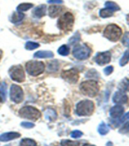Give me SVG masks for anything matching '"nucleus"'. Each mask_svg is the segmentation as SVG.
<instances>
[{"label":"nucleus","instance_id":"6e6552de","mask_svg":"<svg viewBox=\"0 0 129 146\" xmlns=\"http://www.w3.org/2000/svg\"><path fill=\"white\" fill-rule=\"evenodd\" d=\"M11 79L18 82H22L25 80V74L21 66H12L9 71Z\"/></svg>","mask_w":129,"mask_h":146},{"label":"nucleus","instance_id":"c9c22d12","mask_svg":"<svg viewBox=\"0 0 129 146\" xmlns=\"http://www.w3.org/2000/svg\"><path fill=\"white\" fill-rule=\"evenodd\" d=\"M21 125L23 126L24 128H26V129H30V128L34 127V123H30V122H23V123H21Z\"/></svg>","mask_w":129,"mask_h":146},{"label":"nucleus","instance_id":"a211bd4d","mask_svg":"<svg viewBox=\"0 0 129 146\" xmlns=\"http://www.w3.org/2000/svg\"><path fill=\"white\" fill-rule=\"evenodd\" d=\"M24 18V15L22 12H19V11H16L12 14L11 18V21L14 24H18L20 23L21 21Z\"/></svg>","mask_w":129,"mask_h":146},{"label":"nucleus","instance_id":"bb28decb","mask_svg":"<svg viewBox=\"0 0 129 146\" xmlns=\"http://www.w3.org/2000/svg\"><path fill=\"white\" fill-rule=\"evenodd\" d=\"M105 5H106V6H107V9H110V10H112V11H118V10L120 9V8H119V6H118V5L113 2H107Z\"/></svg>","mask_w":129,"mask_h":146},{"label":"nucleus","instance_id":"473e14b6","mask_svg":"<svg viewBox=\"0 0 129 146\" xmlns=\"http://www.w3.org/2000/svg\"><path fill=\"white\" fill-rule=\"evenodd\" d=\"M82 135H83V132L79 131V130H75L71 133V136L74 139H78L80 137H81Z\"/></svg>","mask_w":129,"mask_h":146},{"label":"nucleus","instance_id":"1a4fd4ad","mask_svg":"<svg viewBox=\"0 0 129 146\" xmlns=\"http://www.w3.org/2000/svg\"><path fill=\"white\" fill-rule=\"evenodd\" d=\"M10 98L16 104L21 102L24 99V92L21 88L17 84H12L10 88Z\"/></svg>","mask_w":129,"mask_h":146},{"label":"nucleus","instance_id":"4c0bfd02","mask_svg":"<svg viewBox=\"0 0 129 146\" xmlns=\"http://www.w3.org/2000/svg\"><path fill=\"white\" fill-rule=\"evenodd\" d=\"M63 1L62 0H48V3H54V4H61Z\"/></svg>","mask_w":129,"mask_h":146},{"label":"nucleus","instance_id":"cd10ccee","mask_svg":"<svg viewBox=\"0 0 129 146\" xmlns=\"http://www.w3.org/2000/svg\"><path fill=\"white\" fill-rule=\"evenodd\" d=\"M58 52H59V54L65 56L69 53V47L67 45H62L58 50Z\"/></svg>","mask_w":129,"mask_h":146},{"label":"nucleus","instance_id":"e433bc0d","mask_svg":"<svg viewBox=\"0 0 129 146\" xmlns=\"http://www.w3.org/2000/svg\"><path fill=\"white\" fill-rule=\"evenodd\" d=\"M112 71H113V67L112 66H108L104 69V72L107 75H109L112 72Z\"/></svg>","mask_w":129,"mask_h":146},{"label":"nucleus","instance_id":"423d86ee","mask_svg":"<svg viewBox=\"0 0 129 146\" xmlns=\"http://www.w3.org/2000/svg\"><path fill=\"white\" fill-rule=\"evenodd\" d=\"M26 70L29 75L36 76L40 75L44 71V64L42 62L29 61L26 63Z\"/></svg>","mask_w":129,"mask_h":146},{"label":"nucleus","instance_id":"2f4dec72","mask_svg":"<svg viewBox=\"0 0 129 146\" xmlns=\"http://www.w3.org/2000/svg\"><path fill=\"white\" fill-rule=\"evenodd\" d=\"M124 125L122 128H121V129L119 130V132L121 133H129V119L128 120H125L124 121Z\"/></svg>","mask_w":129,"mask_h":146},{"label":"nucleus","instance_id":"6ab92c4d","mask_svg":"<svg viewBox=\"0 0 129 146\" xmlns=\"http://www.w3.org/2000/svg\"><path fill=\"white\" fill-rule=\"evenodd\" d=\"M54 56L53 52L51 51H38L34 53V57L35 58H52Z\"/></svg>","mask_w":129,"mask_h":146},{"label":"nucleus","instance_id":"2eb2a0df","mask_svg":"<svg viewBox=\"0 0 129 146\" xmlns=\"http://www.w3.org/2000/svg\"><path fill=\"white\" fill-rule=\"evenodd\" d=\"M62 8L61 6H56V5H52L49 8V15L50 18H56L62 13Z\"/></svg>","mask_w":129,"mask_h":146},{"label":"nucleus","instance_id":"7c9ffc66","mask_svg":"<svg viewBox=\"0 0 129 146\" xmlns=\"http://www.w3.org/2000/svg\"><path fill=\"white\" fill-rule=\"evenodd\" d=\"M120 88L122 91H129V80L127 78H125L122 82L120 83Z\"/></svg>","mask_w":129,"mask_h":146},{"label":"nucleus","instance_id":"aec40b11","mask_svg":"<svg viewBox=\"0 0 129 146\" xmlns=\"http://www.w3.org/2000/svg\"><path fill=\"white\" fill-rule=\"evenodd\" d=\"M45 117L47 120L52 122L56 119V113L52 109H48L45 112Z\"/></svg>","mask_w":129,"mask_h":146},{"label":"nucleus","instance_id":"a878e982","mask_svg":"<svg viewBox=\"0 0 129 146\" xmlns=\"http://www.w3.org/2000/svg\"><path fill=\"white\" fill-rule=\"evenodd\" d=\"M59 62H57V60H54V61L51 62L48 65V70L50 72H56L59 69Z\"/></svg>","mask_w":129,"mask_h":146},{"label":"nucleus","instance_id":"20e7f679","mask_svg":"<svg viewBox=\"0 0 129 146\" xmlns=\"http://www.w3.org/2000/svg\"><path fill=\"white\" fill-rule=\"evenodd\" d=\"M75 21L74 15L71 12H65L60 17L58 21V27L63 31H70Z\"/></svg>","mask_w":129,"mask_h":146},{"label":"nucleus","instance_id":"a19ab883","mask_svg":"<svg viewBox=\"0 0 129 146\" xmlns=\"http://www.w3.org/2000/svg\"><path fill=\"white\" fill-rule=\"evenodd\" d=\"M2 51H0V58H1V56H2Z\"/></svg>","mask_w":129,"mask_h":146},{"label":"nucleus","instance_id":"f03ea898","mask_svg":"<svg viewBox=\"0 0 129 146\" xmlns=\"http://www.w3.org/2000/svg\"><path fill=\"white\" fill-rule=\"evenodd\" d=\"M94 104L91 100H84L79 102L76 107V113L80 116H87L93 113Z\"/></svg>","mask_w":129,"mask_h":146},{"label":"nucleus","instance_id":"39448f33","mask_svg":"<svg viewBox=\"0 0 129 146\" xmlns=\"http://www.w3.org/2000/svg\"><path fill=\"white\" fill-rule=\"evenodd\" d=\"M19 115L23 118L36 120L41 116V113L35 107L31 106H26L22 107L19 110Z\"/></svg>","mask_w":129,"mask_h":146},{"label":"nucleus","instance_id":"dca6fc26","mask_svg":"<svg viewBox=\"0 0 129 146\" xmlns=\"http://www.w3.org/2000/svg\"><path fill=\"white\" fill-rule=\"evenodd\" d=\"M46 7L45 5H41L40 6H37L36 8H35L33 11V14L34 15L36 18H42L43 16H44L46 15Z\"/></svg>","mask_w":129,"mask_h":146},{"label":"nucleus","instance_id":"9b49d317","mask_svg":"<svg viewBox=\"0 0 129 146\" xmlns=\"http://www.w3.org/2000/svg\"><path fill=\"white\" fill-rule=\"evenodd\" d=\"M96 62L100 65V66H103L106 64L109 63L110 60H111V53L109 51H106V52H99L97 54L95 57Z\"/></svg>","mask_w":129,"mask_h":146},{"label":"nucleus","instance_id":"0eeeda50","mask_svg":"<svg viewBox=\"0 0 129 146\" xmlns=\"http://www.w3.org/2000/svg\"><path fill=\"white\" fill-rule=\"evenodd\" d=\"M91 53V50L85 44L78 45L73 50V56L77 59L84 60L87 59Z\"/></svg>","mask_w":129,"mask_h":146},{"label":"nucleus","instance_id":"7ed1b4c3","mask_svg":"<svg viewBox=\"0 0 129 146\" xmlns=\"http://www.w3.org/2000/svg\"><path fill=\"white\" fill-rule=\"evenodd\" d=\"M122 34V29L116 25H108L103 32V36L112 42H116L120 38L121 35Z\"/></svg>","mask_w":129,"mask_h":146},{"label":"nucleus","instance_id":"f3484780","mask_svg":"<svg viewBox=\"0 0 129 146\" xmlns=\"http://www.w3.org/2000/svg\"><path fill=\"white\" fill-rule=\"evenodd\" d=\"M7 98V84L5 82L0 83V103L5 101Z\"/></svg>","mask_w":129,"mask_h":146},{"label":"nucleus","instance_id":"ea45409f","mask_svg":"<svg viewBox=\"0 0 129 146\" xmlns=\"http://www.w3.org/2000/svg\"><path fill=\"white\" fill-rule=\"evenodd\" d=\"M83 146H95V145H89V144H86V145H84Z\"/></svg>","mask_w":129,"mask_h":146},{"label":"nucleus","instance_id":"72a5a7b5","mask_svg":"<svg viewBox=\"0 0 129 146\" xmlns=\"http://www.w3.org/2000/svg\"><path fill=\"white\" fill-rule=\"evenodd\" d=\"M122 43L126 47L129 48V32H126L125 34V35L123 36Z\"/></svg>","mask_w":129,"mask_h":146},{"label":"nucleus","instance_id":"f257e3e1","mask_svg":"<svg viewBox=\"0 0 129 146\" xmlns=\"http://www.w3.org/2000/svg\"><path fill=\"white\" fill-rule=\"evenodd\" d=\"M80 89L84 95L89 97H94L99 92V85L98 83L93 80H89L82 82L80 85Z\"/></svg>","mask_w":129,"mask_h":146},{"label":"nucleus","instance_id":"4be33fe9","mask_svg":"<svg viewBox=\"0 0 129 146\" xmlns=\"http://www.w3.org/2000/svg\"><path fill=\"white\" fill-rule=\"evenodd\" d=\"M20 146H37V144L33 139H24L21 141Z\"/></svg>","mask_w":129,"mask_h":146},{"label":"nucleus","instance_id":"5701e85b","mask_svg":"<svg viewBox=\"0 0 129 146\" xmlns=\"http://www.w3.org/2000/svg\"><path fill=\"white\" fill-rule=\"evenodd\" d=\"M109 131V126L104 123H102L99 125V127H98V132L100 133V135H107Z\"/></svg>","mask_w":129,"mask_h":146},{"label":"nucleus","instance_id":"ddd939ff","mask_svg":"<svg viewBox=\"0 0 129 146\" xmlns=\"http://www.w3.org/2000/svg\"><path fill=\"white\" fill-rule=\"evenodd\" d=\"M112 100L114 103L118 104H123L128 102V96L125 93V91H117L114 94Z\"/></svg>","mask_w":129,"mask_h":146},{"label":"nucleus","instance_id":"412c9836","mask_svg":"<svg viewBox=\"0 0 129 146\" xmlns=\"http://www.w3.org/2000/svg\"><path fill=\"white\" fill-rule=\"evenodd\" d=\"M33 6H34V5L31 4V3H21L17 7V11H19V12H23V11L29 10Z\"/></svg>","mask_w":129,"mask_h":146},{"label":"nucleus","instance_id":"4468645a","mask_svg":"<svg viewBox=\"0 0 129 146\" xmlns=\"http://www.w3.org/2000/svg\"><path fill=\"white\" fill-rule=\"evenodd\" d=\"M21 136L20 133L15 132H9L3 133L0 135V141H9L13 139H18Z\"/></svg>","mask_w":129,"mask_h":146},{"label":"nucleus","instance_id":"9d476101","mask_svg":"<svg viewBox=\"0 0 129 146\" xmlns=\"http://www.w3.org/2000/svg\"><path fill=\"white\" fill-rule=\"evenodd\" d=\"M61 76L63 79H65L69 83H71V84L76 83L79 78L78 72L76 68H71L69 70L63 71Z\"/></svg>","mask_w":129,"mask_h":146},{"label":"nucleus","instance_id":"c756f323","mask_svg":"<svg viewBox=\"0 0 129 146\" xmlns=\"http://www.w3.org/2000/svg\"><path fill=\"white\" fill-rule=\"evenodd\" d=\"M129 61V51H126L125 52V54L123 55V56L122 57V59L119 61V64L121 66H125L126 64Z\"/></svg>","mask_w":129,"mask_h":146},{"label":"nucleus","instance_id":"393cba45","mask_svg":"<svg viewBox=\"0 0 129 146\" xmlns=\"http://www.w3.org/2000/svg\"><path fill=\"white\" fill-rule=\"evenodd\" d=\"M62 146H80V142L76 141H71V140H67L64 139L61 141Z\"/></svg>","mask_w":129,"mask_h":146},{"label":"nucleus","instance_id":"58836bf2","mask_svg":"<svg viewBox=\"0 0 129 146\" xmlns=\"http://www.w3.org/2000/svg\"><path fill=\"white\" fill-rule=\"evenodd\" d=\"M126 20H127V23L129 26V14L127 15V17H126Z\"/></svg>","mask_w":129,"mask_h":146},{"label":"nucleus","instance_id":"f8f14e48","mask_svg":"<svg viewBox=\"0 0 129 146\" xmlns=\"http://www.w3.org/2000/svg\"><path fill=\"white\" fill-rule=\"evenodd\" d=\"M124 107L120 104L116 105L114 106L113 107H112L111 110H110V116H111L112 118L115 119H117L122 118L124 114Z\"/></svg>","mask_w":129,"mask_h":146},{"label":"nucleus","instance_id":"c85d7f7f","mask_svg":"<svg viewBox=\"0 0 129 146\" xmlns=\"http://www.w3.org/2000/svg\"><path fill=\"white\" fill-rule=\"evenodd\" d=\"M40 45L39 43H35V42H31V41H28L25 44V49H27V50H33L36 48L39 47Z\"/></svg>","mask_w":129,"mask_h":146},{"label":"nucleus","instance_id":"b1692460","mask_svg":"<svg viewBox=\"0 0 129 146\" xmlns=\"http://www.w3.org/2000/svg\"><path fill=\"white\" fill-rule=\"evenodd\" d=\"M100 17H102L103 18H109V17H111V16L113 15V11H112V10L107 9V8L103 9L100 10Z\"/></svg>","mask_w":129,"mask_h":146},{"label":"nucleus","instance_id":"f704fd0d","mask_svg":"<svg viewBox=\"0 0 129 146\" xmlns=\"http://www.w3.org/2000/svg\"><path fill=\"white\" fill-rule=\"evenodd\" d=\"M79 40H80V35L77 33V34H75V36H73V37H71V38L69 40V43H70L71 44H73V43H77Z\"/></svg>","mask_w":129,"mask_h":146}]
</instances>
